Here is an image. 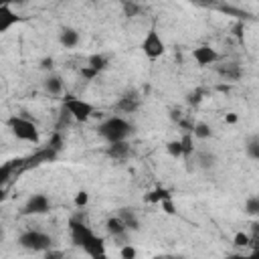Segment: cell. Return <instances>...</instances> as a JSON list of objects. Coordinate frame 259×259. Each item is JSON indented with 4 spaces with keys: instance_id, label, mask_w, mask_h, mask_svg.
Returning <instances> with one entry per match:
<instances>
[{
    "instance_id": "30bf717a",
    "label": "cell",
    "mask_w": 259,
    "mask_h": 259,
    "mask_svg": "<svg viewBox=\"0 0 259 259\" xmlns=\"http://www.w3.org/2000/svg\"><path fill=\"white\" fill-rule=\"evenodd\" d=\"M105 152H107V156L113 158V160H125L132 150H130L127 140H119V142H109V146H107Z\"/></svg>"
},
{
    "instance_id": "6da1fadb",
    "label": "cell",
    "mask_w": 259,
    "mask_h": 259,
    "mask_svg": "<svg viewBox=\"0 0 259 259\" xmlns=\"http://www.w3.org/2000/svg\"><path fill=\"white\" fill-rule=\"evenodd\" d=\"M132 132H134L132 123H130V121H125V119H123V117H119V115L107 117V119H105V121H101V123H99V127H97V134H99L103 140H107V144H109V142L127 140Z\"/></svg>"
},
{
    "instance_id": "2e32d148",
    "label": "cell",
    "mask_w": 259,
    "mask_h": 259,
    "mask_svg": "<svg viewBox=\"0 0 259 259\" xmlns=\"http://www.w3.org/2000/svg\"><path fill=\"white\" fill-rule=\"evenodd\" d=\"M117 217L123 221V225L127 227V231H138V229H140V221H138V217H136L134 208H127V206H123V208H119Z\"/></svg>"
},
{
    "instance_id": "d6986e66",
    "label": "cell",
    "mask_w": 259,
    "mask_h": 259,
    "mask_svg": "<svg viewBox=\"0 0 259 259\" xmlns=\"http://www.w3.org/2000/svg\"><path fill=\"white\" fill-rule=\"evenodd\" d=\"M87 65H89V67H93L95 71H99V73H101V71H103V69L109 65V59H107L105 55H101V53H95V55H91V57L87 59Z\"/></svg>"
},
{
    "instance_id": "52a82bcc",
    "label": "cell",
    "mask_w": 259,
    "mask_h": 259,
    "mask_svg": "<svg viewBox=\"0 0 259 259\" xmlns=\"http://www.w3.org/2000/svg\"><path fill=\"white\" fill-rule=\"evenodd\" d=\"M51 210V200L45 194H32L22 206V214H45Z\"/></svg>"
},
{
    "instance_id": "f35d334b",
    "label": "cell",
    "mask_w": 259,
    "mask_h": 259,
    "mask_svg": "<svg viewBox=\"0 0 259 259\" xmlns=\"http://www.w3.org/2000/svg\"><path fill=\"white\" fill-rule=\"evenodd\" d=\"M26 0H8V4H24Z\"/></svg>"
},
{
    "instance_id": "cb8c5ba5",
    "label": "cell",
    "mask_w": 259,
    "mask_h": 259,
    "mask_svg": "<svg viewBox=\"0 0 259 259\" xmlns=\"http://www.w3.org/2000/svg\"><path fill=\"white\" fill-rule=\"evenodd\" d=\"M121 8H123V14L127 16V18H134L142 8H140V4H136L134 0H121Z\"/></svg>"
},
{
    "instance_id": "8fae6325",
    "label": "cell",
    "mask_w": 259,
    "mask_h": 259,
    "mask_svg": "<svg viewBox=\"0 0 259 259\" xmlns=\"http://www.w3.org/2000/svg\"><path fill=\"white\" fill-rule=\"evenodd\" d=\"M83 251H85L89 257H93V259H97V257H105V243H103V239H101V237L93 235V237H91V241H87V243H85Z\"/></svg>"
},
{
    "instance_id": "d4e9b609",
    "label": "cell",
    "mask_w": 259,
    "mask_h": 259,
    "mask_svg": "<svg viewBox=\"0 0 259 259\" xmlns=\"http://www.w3.org/2000/svg\"><path fill=\"white\" fill-rule=\"evenodd\" d=\"M192 132H188V134H184L182 138H180V142H182V148H184V158H190V154L194 152V146H192Z\"/></svg>"
},
{
    "instance_id": "7402d4cb",
    "label": "cell",
    "mask_w": 259,
    "mask_h": 259,
    "mask_svg": "<svg viewBox=\"0 0 259 259\" xmlns=\"http://www.w3.org/2000/svg\"><path fill=\"white\" fill-rule=\"evenodd\" d=\"M196 158H198V166H200V168H212V166L217 164L214 154H210V152H206V150L198 152V154H196Z\"/></svg>"
},
{
    "instance_id": "5bb4252c",
    "label": "cell",
    "mask_w": 259,
    "mask_h": 259,
    "mask_svg": "<svg viewBox=\"0 0 259 259\" xmlns=\"http://www.w3.org/2000/svg\"><path fill=\"white\" fill-rule=\"evenodd\" d=\"M105 229H107V233L111 235V237H123L125 233H127V227L123 225V221L119 219V217H109L107 221H105Z\"/></svg>"
},
{
    "instance_id": "836d02e7",
    "label": "cell",
    "mask_w": 259,
    "mask_h": 259,
    "mask_svg": "<svg viewBox=\"0 0 259 259\" xmlns=\"http://www.w3.org/2000/svg\"><path fill=\"white\" fill-rule=\"evenodd\" d=\"M40 69H53V59L49 57V59H42L40 61Z\"/></svg>"
},
{
    "instance_id": "277c9868",
    "label": "cell",
    "mask_w": 259,
    "mask_h": 259,
    "mask_svg": "<svg viewBox=\"0 0 259 259\" xmlns=\"http://www.w3.org/2000/svg\"><path fill=\"white\" fill-rule=\"evenodd\" d=\"M63 107L71 113V117L75 121H87L91 115H93V105L85 99H79V97H73V95H67L65 101H63Z\"/></svg>"
},
{
    "instance_id": "5b68a950",
    "label": "cell",
    "mask_w": 259,
    "mask_h": 259,
    "mask_svg": "<svg viewBox=\"0 0 259 259\" xmlns=\"http://www.w3.org/2000/svg\"><path fill=\"white\" fill-rule=\"evenodd\" d=\"M142 51H144V55L150 57V59H158V57L164 55L166 45H164V40L160 38V34H158L154 28H150L148 34L144 36V40H142Z\"/></svg>"
},
{
    "instance_id": "8992f818",
    "label": "cell",
    "mask_w": 259,
    "mask_h": 259,
    "mask_svg": "<svg viewBox=\"0 0 259 259\" xmlns=\"http://www.w3.org/2000/svg\"><path fill=\"white\" fill-rule=\"evenodd\" d=\"M69 231H71V241H73V245H77V247H85V243L87 241H91V237L95 235L83 221H79V219H71L69 221Z\"/></svg>"
},
{
    "instance_id": "9c48e42d",
    "label": "cell",
    "mask_w": 259,
    "mask_h": 259,
    "mask_svg": "<svg viewBox=\"0 0 259 259\" xmlns=\"http://www.w3.org/2000/svg\"><path fill=\"white\" fill-rule=\"evenodd\" d=\"M16 22H20V16L10 8V4H2L0 6V32H6Z\"/></svg>"
},
{
    "instance_id": "e575fe53",
    "label": "cell",
    "mask_w": 259,
    "mask_h": 259,
    "mask_svg": "<svg viewBox=\"0 0 259 259\" xmlns=\"http://www.w3.org/2000/svg\"><path fill=\"white\" fill-rule=\"evenodd\" d=\"M45 255H47V259H55V257H63V253L61 251H45Z\"/></svg>"
},
{
    "instance_id": "603a6c76",
    "label": "cell",
    "mask_w": 259,
    "mask_h": 259,
    "mask_svg": "<svg viewBox=\"0 0 259 259\" xmlns=\"http://www.w3.org/2000/svg\"><path fill=\"white\" fill-rule=\"evenodd\" d=\"M245 212L249 217H259V196H249L245 200Z\"/></svg>"
},
{
    "instance_id": "1f68e13d",
    "label": "cell",
    "mask_w": 259,
    "mask_h": 259,
    "mask_svg": "<svg viewBox=\"0 0 259 259\" xmlns=\"http://www.w3.org/2000/svg\"><path fill=\"white\" fill-rule=\"evenodd\" d=\"M119 255H121L123 259H134V257H136V249H134L132 245H123V247L119 249Z\"/></svg>"
},
{
    "instance_id": "74e56055",
    "label": "cell",
    "mask_w": 259,
    "mask_h": 259,
    "mask_svg": "<svg viewBox=\"0 0 259 259\" xmlns=\"http://www.w3.org/2000/svg\"><path fill=\"white\" fill-rule=\"evenodd\" d=\"M170 119H174V121H180V119H182V117H180V111L172 109V111H170Z\"/></svg>"
},
{
    "instance_id": "d6a6232c",
    "label": "cell",
    "mask_w": 259,
    "mask_h": 259,
    "mask_svg": "<svg viewBox=\"0 0 259 259\" xmlns=\"http://www.w3.org/2000/svg\"><path fill=\"white\" fill-rule=\"evenodd\" d=\"M81 75H83L85 79H93V77H97V75H99V71H95L93 67H89V65H85V67L81 69Z\"/></svg>"
},
{
    "instance_id": "484cf974",
    "label": "cell",
    "mask_w": 259,
    "mask_h": 259,
    "mask_svg": "<svg viewBox=\"0 0 259 259\" xmlns=\"http://www.w3.org/2000/svg\"><path fill=\"white\" fill-rule=\"evenodd\" d=\"M164 198H170V192H168V190H164V188H156L154 192H150V194L146 196V200H148V202H162Z\"/></svg>"
},
{
    "instance_id": "83f0119b",
    "label": "cell",
    "mask_w": 259,
    "mask_h": 259,
    "mask_svg": "<svg viewBox=\"0 0 259 259\" xmlns=\"http://www.w3.org/2000/svg\"><path fill=\"white\" fill-rule=\"evenodd\" d=\"M87 202H89V194H87L85 190H79V192L75 194V206L81 208V206H85Z\"/></svg>"
},
{
    "instance_id": "ba28073f",
    "label": "cell",
    "mask_w": 259,
    "mask_h": 259,
    "mask_svg": "<svg viewBox=\"0 0 259 259\" xmlns=\"http://www.w3.org/2000/svg\"><path fill=\"white\" fill-rule=\"evenodd\" d=\"M192 57H194V61H196L200 67H206V65H212V63L219 59V53H217L212 47L202 45V47H196V49L192 51Z\"/></svg>"
},
{
    "instance_id": "ab89813d",
    "label": "cell",
    "mask_w": 259,
    "mask_h": 259,
    "mask_svg": "<svg viewBox=\"0 0 259 259\" xmlns=\"http://www.w3.org/2000/svg\"><path fill=\"white\" fill-rule=\"evenodd\" d=\"M2 4H8V0H0V6H2Z\"/></svg>"
},
{
    "instance_id": "ffe728a7",
    "label": "cell",
    "mask_w": 259,
    "mask_h": 259,
    "mask_svg": "<svg viewBox=\"0 0 259 259\" xmlns=\"http://www.w3.org/2000/svg\"><path fill=\"white\" fill-rule=\"evenodd\" d=\"M192 136H194V138H198V140H206V138H210V136H212V130H210V125H208V123L198 121V123H194V127H192Z\"/></svg>"
},
{
    "instance_id": "e0dca14e",
    "label": "cell",
    "mask_w": 259,
    "mask_h": 259,
    "mask_svg": "<svg viewBox=\"0 0 259 259\" xmlns=\"http://www.w3.org/2000/svg\"><path fill=\"white\" fill-rule=\"evenodd\" d=\"M42 87H45L47 93H51V95H59V93L63 91V79H61L59 75H49V77L42 81Z\"/></svg>"
},
{
    "instance_id": "f546056e",
    "label": "cell",
    "mask_w": 259,
    "mask_h": 259,
    "mask_svg": "<svg viewBox=\"0 0 259 259\" xmlns=\"http://www.w3.org/2000/svg\"><path fill=\"white\" fill-rule=\"evenodd\" d=\"M202 93H204L202 89H196V91L188 93V99H186V101H188L190 105H196V103H200V99H202Z\"/></svg>"
},
{
    "instance_id": "8d00e7d4",
    "label": "cell",
    "mask_w": 259,
    "mask_h": 259,
    "mask_svg": "<svg viewBox=\"0 0 259 259\" xmlns=\"http://www.w3.org/2000/svg\"><path fill=\"white\" fill-rule=\"evenodd\" d=\"M253 233H255V235H253V243H255V245H259V223H255Z\"/></svg>"
},
{
    "instance_id": "f1b7e54d",
    "label": "cell",
    "mask_w": 259,
    "mask_h": 259,
    "mask_svg": "<svg viewBox=\"0 0 259 259\" xmlns=\"http://www.w3.org/2000/svg\"><path fill=\"white\" fill-rule=\"evenodd\" d=\"M49 146H51L53 150H57V152H61V150H63V138H61V134H53V138H51V142H49Z\"/></svg>"
},
{
    "instance_id": "7c38bea8",
    "label": "cell",
    "mask_w": 259,
    "mask_h": 259,
    "mask_svg": "<svg viewBox=\"0 0 259 259\" xmlns=\"http://www.w3.org/2000/svg\"><path fill=\"white\" fill-rule=\"evenodd\" d=\"M59 42L65 47V49H73L79 45V32L71 26H63L59 30Z\"/></svg>"
},
{
    "instance_id": "ac0fdd59",
    "label": "cell",
    "mask_w": 259,
    "mask_h": 259,
    "mask_svg": "<svg viewBox=\"0 0 259 259\" xmlns=\"http://www.w3.org/2000/svg\"><path fill=\"white\" fill-rule=\"evenodd\" d=\"M245 154L251 160H259V134H253L245 142Z\"/></svg>"
},
{
    "instance_id": "4316f807",
    "label": "cell",
    "mask_w": 259,
    "mask_h": 259,
    "mask_svg": "<svg viewBox=\"0 0 259 259\" xmlns=\"http://www.w3.org/2000/svg\"><path fill=\"white\" fill-rule=\"evenodd\" d=\"M233 245H235V247H247V245H251V237L245 235V233H235Z\"/></svg>"
},
{
    "instance_id": "7a4b0ae2",
    "label": "cell",
    "mask_w": 259,
    "mask_h": 259,
    "mask_svg": "<svg viewBox=\"0 0 259 259\" xmlns=\"http://www.w3.org/2000/svg\"><path fill=\"white\" fill-rule=\"evenodd\" d=\"M8 127H10V132L18 138V140H22V142H30V144H38V130H36V125L30 121V119H24V117H20V115H12L8 121Z\"/></svg>"
},
{
    "instance_id": "d590c367",
    "label": "cell",
    "mask_w": 259,
    "mask_h": 259,
    "mask_svg": "<svg viewBox=\"0 0 259 259\" xmlns=\"http://www.w3.org/2000/svg\"><path fill=\"white\" fill-rule=\"evenodd\" d=\"M237 119H239L237 113H227V115H225V121H227V123H237Z\"/></svg>"
},
{
    "instance_id": "3957f363",
    "label": "cell",
    "mask_w": 259,
    "mask_h": 259,
    "mask_svg": "<svg viewBox=\"0 0 259 259\" xmlns=\"http://www.w3.org/2000/svg\"><path fill=\"white\" fill-rule=\"evenodd\" d=\"M18 243L22 249L26 251H34V253H45L47 249H51L53 245V239L40 231H24L20 237H18Z\"/></svg>"
},
{
    "instance_id": "9a60e30c",
    "label": "cell",
    "mask_w": 259,
    "mask_h": 259,
    "mask_svg": "<svg viewBox=\"0 0 259 259\" xmlns=\"http://www.w3.org/2000/svg\"><path fill=\"white\" fill-rule=\"evenodd\" d=\"M138 107H140V97L136 93H127V95H123L117 101V109L119 111H125V113H134Z\"/></svg>"
},
{
    "instance_id": "4dcf8cb0",
    "label": "cell",
    "mask_w": 259,
    "mask_h": 259,
    "mask_svg": "<svg viewBox=\"0 0 259 259\" xmlns=\"http://www.w3.org/2000/svg\"><path fill=\"white\" fill-rule=\"evenodd\" d=\"M160 204H162V210H164L166 214H174V212H176V208H174V202H172V196H170V198H164Z\"/></svg>"
},
{
    "instance_id": "4fadbf2b",
    "label": "cell",
    "mask_w": 259,
    "mask_h": 259,
    "mask_svg": "<svg viewBox=\"0 0 259 259\" xmlns=\"http://www.w3.org/2000/svg\"><path fill=\"white\" fill-rule=\"evenodd\" d=\"M217 73L227 81H237L241 77V67L237 63H225L217 67Z\"/></svg>"
},
{
    "instance_id": "44dd1931",
    "label": "cell",
    "mask_w": 259,
    "mask_h": 259,
    "mask_svg": "<svg viewBox=\"0 0 259 259\" xmlns=\"http://www.w3.org/2000/svg\"><path fill=\"white\" fill-rule=\"evenodd\" d=\"M166 152L172 158H184V148H182V142L180 140H170L166 144Z\"/></svg>"
}]
</instances>
